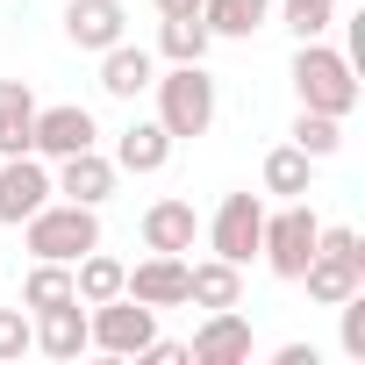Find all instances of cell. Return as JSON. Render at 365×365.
<instances>
[{
  "mask_svg": "<svg viewBox=\"0 0 365 365\" xmlns=\"http://www.w3.org/2000/svg\"><path fill=\"white\" fill-rule=\"evenodd\" d=\"M43 201H51V165L36 150L0 158V222H29Z\"/></svg>",
  "mask_w": 365,
  "mask_h": 365,
  "instance_id": "obj_7",
  "label": "cell"
},
{
  "mask_svg": "<svg viewBox=\"0 0 365 365\" xmlns=\"http://www.w3.org/2000/svg\"><path fill=\"white\" fill-rule=\"evenodd\" d=\"M101 143V129H93V115L86 108H36V129H29V150L36 158H72V150H93Z\"/></svg>",
  "mask_w": 365,
  "mask_h": 365,
  "instance_id": "obj_8",
  "label": "cell"
},
{
  "mask_svg": "<svg viewBox=\"0 0 365 365\" xmlns=\"http://www.w3.org/2000/svg\"><path fill=\"white\" fill-rule=\"evenodd\" d=\"M315 208L308 201H287L279 215H265V237H258V258L279 272V279H301V265L315 258Z\"/></svg>",
  "mask_w": 365,
  "mask_h": 365,
  "instance_id": "obj_5",
  "label": "cell"
},
{
  "mask_svg": "<svg viewBox=\"0 0 365 365\" xmlns=\"http://www.w3.org/2000/svg\"><path fill=\"white\" fill-rule=\"evenodd\" d=\"M301 287H308V301L336 308L344 294H358V287H365V265H351V258H336V251H315V258L301 265Z\"/></svg>",
  "mask_w": 365,
  "mask_h": 365,
  "instance_id": "obj_17",
  "label": "cell"
},
{
  "mask_svg": "<svg viewBox=\"0 0 365 365\" xmlns=\"http://www.w3.org/2000/svg\"><path fill=\"white\" fill-rule=\"evenodd\" d=\"M58 301H79V294H72V265L36 258V265H29V279H22V308H29V315H43V308H58Z\"/></svg>",
  "mask_w": 365,
  "mask_h": 365,
  "instance_id": "obj_24",
  "label": "cell"
},
{
  "mask_svg": "<svg viewBox=\"0 0 365 365\" xmlns=\"http://www.w3.org/2000/svg\"><path fill=\"white\" fill-rule=\"evenodd\" d=\"M208 43H215V36H208L201 8H194V15H165V29H158V51H165L172 65H201V58H208Z\"/></svg>",
  "mask_w": 365,
  "mask_h": 365,
  "instance_id": "obj_23",
  "label": "cell"
},
{
  "mask_svg": "<svg viewBox=\"0 0 365 365\" xmlns=\"http://www.w3.org/2000/svg\"><path fill=\"white\" fill-rule=\"evenodd\" d=\"M336 315H344V358H365V287H358V294H344V301H336Z\"/></svg>",
  "mask_w": 365,
  "mask_h": 365,
  "instance_id": "obj_28",
  "label": "cell"
},
{
  "mask_svg": "<svg viewBox=\"0 0 365 365\" xmlns=\"http://www.w3.org/2000/svg\"><path fill=\"white\" fill-rule=\"evenodd\" d=\"M187 301L194 308H244V265H230V258L187 265Z\"/></svg>",
  "mask_w": 365,
  "mask_h": 365,
  "instance_id": "obj_15",
  "label": "cell"
},
{
  "mask_svg": "<svg viewBox=\"0 0 365 365\" xmlns=\"http://www.w3.org/2000/svg\"><path fill=\"white\" fill-rule=\"evenodd\" d=\"M150 336H158V308H143V301H129V294L93 301V315H86V344L108 351V358H136Z\"/></svg>",
  "mask_w": 365,
  "mask_h": 365,
  "instance_id": "obj_4",
  "label": "cell"
},
{
  "mask_svg": "<svg viewBox=\"0 0 365 365\" xmlns=\"http://www.w3.org/2000/svg\"><path fill=\"white\" fill-rule=\"evenodd\" d=\"M294 93H301V108H315V115H351L358 108V79H351V58L344 51H329L322 36H308L301 51H294Z\"/></svg>",
  "mask_w": 365,
  "mask_h": 365,
  "instance_id": "obj_1",
  "label": "cell"
},
{
  "mask_svg": "<svg viewBox=\"0 0 365 365\" xmlns=\"http://www.w3.org/2000/svg\"><path fill=\"white\" fill-rule=\"evenodd\" d=\"M294 143H301V150L322 165V158L344 143V122H336V115H315V108H301V115H294Z\"/></svg>",
  "mask_w": 365,
  "mask_h": 365,
  "instance_id": "obj_25",
  "label": "cell"
},
{
  "mask_svg": "<svg viewBox=\"0 0 365 365\" xmlns=\"http://www.w3.org/2000/svg\"><path fill=\"white\" fill-rule=\"evenodd\" d=\"M315 251H336V258L365 265V244H358V230H315Z\"/></svg>",
  "mask_w": 365,
  "mask_h": 365,
  "instance_id": "obj_29",
  "label": "cell"
},
{
  "mask_svg": "<svg viewBox=\"0 0 365 365\" xmlns=\"http://www.w3.org/2000/svg\"><path fill=\"white\" fill-rule=\"evenodd\" d=\"M187 358H194V365H244V358H251V322H244L237 308H208V322L194 329Z\"/></svg>",
  "mask_w": 365,
  "mask_h": 365,
  "instance_id": "obj_10",
  "label": "cell"
},
{
  "mask_svg": "<svg viewBox=\"0 0 365 365\" xmlns=\"http://www.w3.org/2000/svg\"><path fill=\"white\" fill-rule=\"evenodd\" d=\"M122 279H129V265H122V258H108L101 244H93L86 258H72V294H79L86 308H93V301H115V294H122Z\"/></svg>",
  "mask_w": 365,
  "mask_h": 365,
  "instance_id": "obj_20",
  "label": "cell"
},
{
  "mask_svg": "<svg viewBox=\"0 0 365 365\" xmlns=\"http://www.w3.org/2000/svg\"><path fill=\"white\" fill-rule=\"evenodd\" d=\"M36 129V93L29 79H0V158H22Z\"/></svg>",
  "mask_w": 365,
  "mask_h": 365,
  "instance_id": "obj_19",
  "label": "cell"
},
{
  "mask_svg": "<svg viewBox=\"0 0 365 365\" xmlns=\"http://www.w3.org/2000/svg\"><path fill=\"white\" fill-rule=\"evenodd\" d=\"M51 194H65V201H79V208H101V201L115 194V158H101V143H93V150H72V158H58V172H51Z\"/></svg>",
  "mask_w": 365,
  "mask_h": 365,
  "instance_id": "obj_9",
  "label": "cell"
},
{
  "mask_svg": "<svg viewBox=\"0 0 365 365\" xmlns=\"http://www.w3.org/2000/svg\"><path fill=\"white\" fill-rule=\"evenodd\" d=\"M122 294H129V301H143V308H179V301H187V258L150 251V258L122 279Z\"/></svg>",
  "mask_w": 365,
  "mask_h": 365,
  "instance_id": "obj_11",
  "label": "cell"
},
{
  "mask_svg": "<svg viewBox=\"0 0 365 365\" xmlns=\"http://www.w3.org/2000/svg\"><path fill=\"white\" fill-rule=\"evenodd\" d=\"M22 351H36V322H29V308H0V365L22 358Z\"/></svg>",
  "mask_w": 365,
  "mask_h": 365,
  "instance_id": "obj_27",
  "label": "cell"
},
{
  "mask_svg": "<svg viewBox=\"0 0 365 365\" xmlns=\"http://www.w3.org/2000/svg\"><path fill=\"white\" fill-rule=\"evenodd\" d=\"M258 237H265V201L258 194H222V208L208 222V251L230 258V265H251L258 258Z\"/></svg>",
  "mask_w": 365,
  "mask_h": 365,
  "instance_id": "obj_6",
  "label": "cell"
},
{
  "mask_svg": "<svg viewBox=\"0 0 365 365\" xmlns=\"http://www.w3.org/2000/svg\"><path fill=\"white\" fill-rule=\"evenodd\" d=\"M279 22L308 43V36H322V29L336 22V0H279Z\"/></svg>",
  "mask_w": 365,
  "mask_h": 365,
  "instance_id": "obj_26",
  "label": "cell"
},
{
  "mask_svg": "<svg viewBox=\"0 0 365 365\" xmlns=\"http://www.w3.org/2000/svg\"><path fill=\"white\" fill-rule=\"evenodd\" d=\"M272 358H279V365H315V344H279Z\"/></svg>",
  "mask_w": 365,
  "mask_h": 365,
  "instance_id": "obj_30",
  "label": "cell"
},
{
  "mask_svg": "<svg viewBox=\"0 0 365 365\" xmlns=\"http://www.w3.org/2000/svg\"><path fill=\"white\" fill-rule=\"evenodd\" d=\"M36 351L43 358H79L86 351V301H58L36 315Z\"/></svg>",
  "mask_w": 365,
  "mask_h": 365,
  "instance_id": "obj_18",
  "label": "cell"
},
{
  "mask_svg": "<svg viewBox=\"0 0 365 365\" xmlns=\"http://www.w3.org/2000/svg\"><path fill=\"white\" fill-rule=\"evenodd\" d=\"M208 36H258L272 22V0H201Z\"/></svg>",
  "mask_w": 365,
  "mask_h": 365,
  "instance_id": "obj_21",
  "label": "cell"
},
{
  "mask_svg": "<svg viewBox=\"0 0 365 365\" xmlns=\"http://www.w3.org/2000/svg\"><path fill=\"white\" fill-rule=\"evenodd\" d=\"M158 86V122H165V136L179 143V136H208L215 129V79L201 72V65H172L165 79H150Z\"/></svg>",
  "mask_w": 365,
  "mask_h": 365,
  "instance_id": "obj_3",
  "label": "cell"
},
{
  "mask_svg": "<svg viewBox=\"0 0 365 365\" xmlns=\"http://www.w3.org/2000/svg\"><path fill=\"white\" fill-rule=\"evenodd\" d=\"M201 0H158V15H194Z\"/></svg>",
  "mask_w": 365,
  "mask_h": 365,
  "instance_id": "obj_31",
  "label": "cell"
},
{
  "mask_svg": "<svg viewBox=\"0 0 365 365\" xmlns=\"http://www.w3.org/2000/svg\"><path fill=\"white\" fill-rule=\"evenodd\" d=\"M194 237H201L194 201H150V208H143V244H150V251L187 258V251H194Z\"/></svg>",
  "mask_w": 365,
  "mask_h": 365,
  "instance_id": "obj_13",
  "label": "cell"
},
{
  "mask_svg": "<svg viewBox=\"0 0 365 365\" xmlns=\"http://www.w3.org/2000/svg\"><path fill=\"white\" fill-rule=\"evenodd\" d=\"M150 79H158V72H150V51H143V43H108V51H101V93L136 101Z\"/></svg>",
  "mask_w": 365,
  "mask_h": 365,
  "instance_id": "obj_16",
  "label": "cell"
},
{
  "mask_svg": "<svg viewBox=\"0 0 365 365\" xmlns=\"http://www.w3.org/2000/svg\"><path fill=\"white\" fill-rule=\"evenodd\" d=\"M122 0H72L65 8V36L79 43V51H108V43H122Z\"/></svg>",
  "mask_w": 365,
  "mask_h": 365,
  "instance_id": "obj_14",
  "label": "cell"
},
{
  "mask_svg": "<svg viewBox=\"0 0 365 365\" xmlns=\"http://www.w3.org/2000/svg\"><path fill=\"white\" fill-rule=\"evenodd\" d=\"M308 179H315V158H308L301 143H279V150H265V194H279V201H301V194H308Z\"/></svg>",
  "mask_w": 365,
  "mask_h": 365,
  "instance_id": "obj_22",
  "label": "cell"
},
{
  "mask_svg": "<svg viewBox=\"0 0 365 365\" xmlns=\"http://www.w3.org/2000/svg\"><path fill=\"white\" fill-rule=\"evenodd\" d=\"M22 244H29V258L72 265V258H86V251L101 244V215L79 208V201H43V208L22 222Z\"/></svg>",
  "mask_w": 365,
  "mask_h": 365,
  "instance_id": "obj_2",
  "label": "cell"
},
{
  "mask_svg": "<svg viewBox=\"0 0 365 365\" xmlns=\"http://www.w3.org/2000/svg\"><path fill=\"white\" fill-rule=\"evenodd\" d=\"M165 158H172V136H165L158 115H150V122H129V129L115 136V172L150 179V172H165Z\"/></svg>",
  "mask_w": 365,
  "mask_h": 365,
  "instance_id": "obj_12",
  "label": "cell"
}]
</instances>
